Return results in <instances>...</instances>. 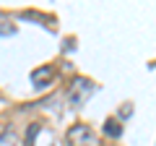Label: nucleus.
Returning a JSON list of instances; mask_svg holds the SVG:
<instances>
[{
  "mask_svg": "<svg viewBox=\"0 0 156 146\" xmlns=\"http://www.w3.org/2000/svg\"><path fill=\"white\" fill-rule=\"evenodd\" d=\"M52 76H55V68L52 65H42V68H37V71H31V84L47 86L52 81Z\"/></svg>",
  "mask_w": 156,
  "mask_h": 146,
  "instance_id": "obj_3",
  "label": "nucleus"
},
{
  "mask_svg": "<svg viewBox=\"0 0 156 146\" xmlns=\"http://www.w3.org/2000/svg\"><path fill=\"white\" fill-rule=\"evenodd\" d=\"M104 133H107V136H115V138H117V136L122 133V128H120V123H115V120H107V123H104Z\"/></svg>",
  "mask_w": 156,
  "mask_h": 146,
  "instance_id": "obj_6",
  "label": "nucleus"
},
{
  "mask_svg": "<svg viewBox=\"0 0 156 146\" xmlns=\"http://www.w3.org/2000/svg\"><path fill=\"white\" fill-rule=\"evenodd\" d=\"M16 31H18V29L13 26L11 21H5V18H0V37H13Z\"/></svg>",
  "mask_w": 156,
  "mask_h": 146,
  "instance_id": "obj_5",
  "label": "nucleus"
},
{
  "mask_svg": "<svg viewBox=\"0 0 156 146\" xmlns=\"http://www.w3.org/2000/svg\"><path fill=\"white\" fill-rule=\"evenodd\" d=\"M91 94H94V84H91L89 78H83V76H78V78H73V84H70L68 99H70L73 107H81Z\"/></svg>",
  "mask_w": 156,
  "mask_h": 146,
  "instance_id": "obj_1",
  "label": "nucleus"
},
{
  "mask_svg": "<svg viewBox=\"0 0 156 146\" xmlns=\"http://www.w3.org/2000/svg\"><path fill=\"white\" fill-rule=\"evenodd\" d=\"M39 128H42V125H29V130H26V146H34V138L39 136Z\"/></svg>",
  "mask_w": 156,
  "mask_h": 146,
  "instance_id": "obj_7",
  "label": "nucleus"
},
{
  "mask_svg": "<svg viewBox=\"0 0 156 146\" xmlns=\"http://www.w3.org/2000/svg\"><path fill=\"white\" fill-rule=\"evenodd\" d=\"M68 141L73 146H99V138L89 125H73L68 130Z\"/></svg>",
  "mask_w": 156,
  "mask_h": 146,
  "instance_id": "obj_2",
  "label": "nucleus"
},
{
  "mask_svg": "<svg viewBox=\"0 0 156 146\" xmlns=\"http://www.w3.org/2000/svg\"><path fill=\"white\" fill-rule=\"evenodd\" d=\"M16 141H18V138H16V133H13L11 128L0 133V146H16Z\"/></svg>",
  "mask_w": 156,
  "mask_h": 146,
  "instance_id": "obj_4",
  "label": "nucleus"
}]
</instances>
